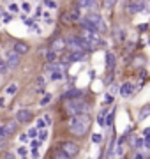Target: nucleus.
<instances>
[{"label": "nucleus", "mask_w": 150, "mask_h": 159, "mask_svg": "<svg viewBox=\"0 0 150 159\" xmlns=\"http://www.w3.org/2000/svg\"><path fill=\"white\" fill-rule=\"evenodd\" d=\"M88 127H90V119H88V115H74V117H71V120H69V129H71V133L76 134V136H83L85 133L88 131Z\"/></svg>", "instance_id": "1"}, {"label": "nucleus", "mask_w": 150, "mask_h": 159, "mask_svg": "<svg viewBox=\"0 0 150 159\" xmlns=\"http://www.w3.org/2000/svg\"><path fill=\"white\" fill-rule=\"evenodd\" d=\"M66 110L74 117V115H87L90 108H88V103H85V99L79 97V99H69L66 103Z\"/></svg>", "instance_id": "2"}, {"label": "nucleus", "mask_w": 150, "mask_h": 159, "mask_svg": "<svg viewBox=\"0 0 150 159\" xmlns=\"http://www.w3.org/2000/svg\"><path fill=\"white\" fill-rule=\"evenodd\" d=\"M83 21H87V23H90L97 32L101 30V32H104L106 30V23H104V19L99 16V14H94V12H90V14H87V16H83L81 18Z\"/></svg>", "instance_id": "3"}, {"label": "nucleus", "mask_w": 150, "mask_h": 159, "mask_svg": "<svg viewBox=\"0 0 150 159\" xmlns=\"http://www.w3.org/2000/svg\"><path fill=\"white\" fill-rule=\"evenodd\" d=\"M60 150L66 154L67 157H76L78 156V152H79V147L76 145V143H73V142H64L62 145H60Z\"/></svg>", "instance_id": "4"}, {"label": "nucleus", "mask_w": 150, "mask_h": 159, "mask_svg": "<svg viewBox=\"0 0 150 159\" xmlns=\"http://www.w3.org/2000/svg\"><path fill=\"white\" fill-rule=\"evenodd\" d=\"M66 48L69 50V53H85V51L81 50L79 37H67V39H66Z\"/></svg>", "instance_id": "5"}, {"label": "nucleus", "mask_w": 150, "mask_h": 159, "mask_svg": "<svg viewBox=\"0 0 150 159\" xmlns=\"http://www.w3.org/2000/svg\"><path fill=\"white\" fill-rule=\"evenodd\" d=\"M32 120V111L30 110H19L18 113H16V122L18 124H28Z\"/></svg>", "instance_id": "6"}, {"label": "nucleus", "mask_w": 150, "mask_h": 159, "mask_svg": "<svg viewBox=\"0 0 150 159\" xmlns=\"http://www.w3.org/2000/svg\"><path fill=\"white\" fill-rule=\"evenodd\" d=\"M12 51H14L16 55H19V57H21V55H27V53L30 51V48H28V44H27V42H23V41H16V42H14V50H12Z\"/></svg>", "instance_id": "7"}, {"label": "nucleus", "mask_w": 150, "mask_h": 159, "mask_svg": "<svg viewBox=\"0 0 150 159\" xmlns=\"http://www.w3.org/2000/svg\"><path fill=\"white\" fill-rule=\"evenodd\" d=\"M6 64H7L9 69H14V67H18V65H19V55H16L14 51H7Z\"/></svg>", "instance_id": "8"}, {"label": "nucleus", "mask_w": 150, "mask_h": 159, "mask_svg": "<svg viewBox=\"0 0 150 159\" xmlns=\"http://www.w3.org/2000/svg\"><path fill=\"white\" fill-rule=\"evenodd\" d=\"M81 39L88 41V42H94V44H99V34H97V32H90V30H81Z\"/></svg>", "instance_id": "9"}, {"label": "nucleus", "mask_w": 150, "mask_h": 159, "mask_svg": "<svg viewBox=\"0 0 150 159\" xmlns=\"http://www.w3.org/2000/svg\"><path fill=\"white\" fill-rule=\"evenodd\" d=\"M145 7H147L145 2H127V9L131 12H141V11H145Z\"/></svg>", "instance_id": "10"}, {"label": "nucleus", "mask_w": 150, "mask_h": 159, "mask_svg": "<svg viewBox=\"0 0 150 159\" xmlns=\"http://www.w3.org/2000/svg\"><path fill=\"white\" fill-rule=\"evenodd\" d=\"M133 92H134V87H133V83H124L122 87H120V96L122 97H129V96H133Z\"/></svg>", "instance_id": "11"}, {"label": "nucleus", "mask_w": 150, "mask_h": 159, "mask_svg": "<svg viewBox=\"0 0 150 159\" xmlns=\"http://www.w3.org/2000/svg\"><path fill=\"white\" fill-rule=\"evenodd\" d=\"M18 127V122L16 120H9L6 126H4V138H7V136H11Z\"/></svg>", "instance_id": "12"}, {"label": "nucleus", "mask_w": 150, "mask_h": 159, "mask_svg": "<svg viewBox=\"0 0 150 159\" xmlns=\"http://www.w3.org/2000/svg\"><path fill=\"white\" fill-rule=\"evenodd\" d=\"M64 48H66V41H64V39H60V37H58V39H55V41L51 42V51H55L57 55H58Z\"/></svg>", "instance_id": "13"}, {"label": "nucleus", "mask_w": 150, "mask_h": 159, "mask_svg": "<svg viewBox=\"0 0 150 159\" xmlns=\"http://www.w3.org/2000/svg\"><path fill=\"white\" fill-rule=\"evenodd\" d=\"M81 94H83V92H81L79 88H73V90H69V92L64 94V97H66L67 101H69V99H79V97H81Z\"/></svg>", "instance_id": "14"}, {"label": "nucleus", "mask_w": 150, "mask_h": 159, "mask_svg": "<svg viewBox=\"0 0 150 159\" xmlns=\"http://www.w3.org/2000/svg\"><path fill=\"white\" fill-rule=\"evenodd\" d=\"M106 64H108V69H110V71L115 67V55H113L111 51L106 53Z\"/></svg>", "instance_id": "15"}, {"label": "nucleus", "mask_w": 150, "mask_h": 159, "mask_svg": "<svg viewBox=\"0 0 150 159\" xmlns=\"http://www.w3.org/2000/svg\"><path fill=\"white\" fill-rule=\"evenodd\" d=\"M69 16L73 18V21H79V19H81V16H79V9H78V7L69 9Z\"/></svg>", "instance_id": "16"}, {"label": "nucleus", "mask_w": 150, "mask_h": 159, "mask_svg": "<svg viewBox=\"0 0 150 159\" xmlns=\"http://www.w3.org/2000/svg\"><path fill=\"white\" fill-rule=\"evenodd\" d=\"M51 80H53V81L64 80V71H62V67H58L57 71H53V74H51Z\"/></svg>", "instance_id": "17"}, {"label": "nucleus", "mask_w": 150, "mask_h": 159, "mask_svg": "<svg viewBox=\"0 0 150 159\" xmlns=\"http://www.w3.org/2000/svg\"><path fill=\"white\" fill-rule=\"evenodd\" d=\"M97 2H92V0H79L78 2V7H95Z\"/></svg>", "instance_id": "18"}, {"label": "nucleus", "mask_w": 150, "mask_h": 159, "mask_svg": "<svg viewBox=\"0 0 150 159\" xmlns=\"http://www.w3.org/2000/svg\"><path fill=\"white\" fill-rule=\"evenodd\" d=\"M16 92H18V85H16V83L7 85V88H6V94H7V96H14Z\"/></svg>", "instance_id": "19"}, {"label": "nucleus", "mask_w": 150, "mask_h": 159, "mask_svg": "<svg viewBox=\"0 0 150 159\" xmlns=\"http://www.w3.org/2000/svg\"><path fill=\"white\" fill-rule=\"evenodd\" d=\"M37 138H39V142H46V140H48V129L37 131Z\"/></svg>", "instance_id": "20"}, {"label": "nucleus", "mask_w": 150, "mask_h": 159, "mask_svg": "<svg viewBox=\"0 0 150 159\" xmlns=\"http://www.w3.org/2000/svg\"><path fill=\"white\" fill-rule=\"evenodd\" d=\"M60 19H62V23H66V25H71V23H74V21H73V18L69 16V12H64V14L60 16Z\"/></svg>", "instance_id": "21"}, {"label": "nucleus", "mask_w": 150, "mask_h": 159, "mask_svg": "<svg viewBox=\"0 0 150 159\" xmlns=\"http://www.w3.org/2000/svg\"><path fill=\"white\" fill-rule=\"evenodd\" d=\"M57 57H58V55H57L55 51H51V50H50V51H46V60H48L50 64H53V62L57 60Z\"/></svg>", "instance_id": "22"}, {"label": "nucleus", "mask_w": 150, "mask_h": 159, "mask_svg": "<svg viewBox=\"0 0 150 159\" xmlns=\"http://www.w3.org/2000/svg\"><path fill=\"white\" fill-rule=\"evenodd\" d=\"M18 156H21V157H27V154H28V149L25 147V145H21V147H18Z\"/></svg>", "instance_id": "23"}, {"label": "nucleus", "mask_w": 150, "mask_h": 159, "mask_svg": "<svg viewBox=\"0 0 150 159\" xmlns=\"http://www.w3.org/2000/svg\"><path fill=\"white\" fill-rule=\"evenodd\" d=\"M150 115V106H145L141 111H140V119H147Z\"/></svg>", "instance_id": "24"}, {"label": "nucleus", "mask_w": 150, "mask_h": 159, "mask_svg": "<svg viewBox=\"0 0 150 159\" xmlns=\"http://www.w3.org/2000/svg\"><path fill=\"white\" fill-rule=\"evenodd\" d=\"M27 136H28L30 140H35V138H37V129H35V127H30L28 133H27Z\"/></svg>", "instance_id": "25"}, {"label": "nucleus", "mask_w": 150, "mask_h": 159, "mask_svg": "<svg viewBox=\"0 0 150 159\" xmlns=\"http://www.w3.org/2000/svg\"><path fill=\"white\" fill-rule=\"evenodd\" d=\"M53 159H71V157H67L62 150H58V152H55V157H53Z\"/></svg>", "instance_id": "26"}, {"label": "nucleus", "mask_w": 150, "mask_h": 159, "mask_svg": "<svg viewBox=\"0 0 150 159\" xmlns=\"http://www.w3.org/2000/svg\"><path fill=\"white\" fill-rule=\"evenodd\" d=\"M92 142H94V143H101V142H102V136H101L99 133L92 134Z\"/></svg>", "instance_id": "27"}, {"label": "nucleus", "mask_w": 150, "mask_h": 159, "mask_svg": "<svg viewBox=\"0 0 150 159\" xmlns=\"http://www.w3.org/2000/svg\"><path fill=\"white\" fill-rule=\"evenodd\" d=\"M115 35H117V41H118V42H122V41H124V37H125L124 30H117V32H115Z\"/></svg>", "instance_id": "28"}, {"label": "nucleus", "mask_w": 150, "mask_h": 159, "mask_svg": "<svg viewBox=\"0 0 150 159\" xmlns=\"http://www.w3.org/2000/svg\"><path fill=\"white\" fill-rule=\"evenodd\" d=\"M50 101H51V96H50V94H46L44 97H42V99H41V106H46V104H48Z\"/></svg>", "instance_id": "29"}, {"label": "nucleus", "mask_w": 150, "mask_h": 159, "mask_svg": "<svg viewBox=\"0 0 150 159\" xmlns=\"http://www.w3.org/2000/svg\"><path fill=\"white\" fill-rule=\"evenodd\" d=\"M44 6H46V7H50V9L58 7V4H57V2H53V0H46V2H44Z\"/></svg>", "instance_id": "30"}, {"label": "nucleus", "mask_w": 150, "mask_h": 159, "mask_svg": "<svg viewBox=\"0 0 150 159\" xmlns=\"http://www.w3.org/2000/svg\"><path fill=\"white\" fill-rule=\"evenodd\" d=\"M7 64H6V60H0V73H7Z\"/></svg>", "instance_id": "31"}, {"label": "nucleus", "mask_w": 150, "mask_h": 159, "mask_svg": "<svg viewBox=\"0 0 150 159\" xmlns=\"http://www.w3.org/2000/svg\"><path fill=\"white\" fill-rule=\"evenodd\" d=\"M9 11L11 12H18L19 11V6L18 4H9Z\"/></svg>", "instance_id": "32"}, {"label": "nucleus", "mask_w": 150, "mask_h": 159, "mask_svg": "<svg viewBox=\"0 0 150 159\" xmlns=\"http://www.w3.org/2000/svg\"><path fill=\"white\" fill-rule=\"evenodd\" d=\"M30 154H32V157H34V159H39V157H41V154H39V150H37V149H32V150H30Z\"/></svg>", "instance_id": "33"}, {"label": "nucleus", "mask_w": 150, "mask_h": 159, "mask_svg": "<svg viewBox=\"0 0 150 159\" xmlns=\"http://www.w3.org/2000/svg\"><path fill=\"white\" fill-rule=\"evenodd\" d=\"M21 7H23V11H25V12H30V9H32V6H30L28 2H23V6H21Z\"/></svg>", "instance_id": "34"}, {"label": "nucleus", "mask_w": 150, "mask_h": 159, "mask_svg": "<svg viewBox=\"0 0 150 159\" xmlns=\"http://www.w3.org/2000/svg\"><path fill=\"white\" fill-rule=\"evenodd\" d=\"M113 117H115L113 113H110V115H108V119L104 120V122H106V126H111V122H113Z\"/></svg>", "instance_id": "35"}, {"label": "nucleus", "mask_w": 150, "mask_h": 159, "mask_svg": "<svg viewBox=\"0 0 150 159\" xmlns=\"http://www.w3.org/2000/svg\"><path fill=\"white\" fill-rule=\"evenodd\" d=\"M97 124H99L101 127H104V126H106V122H104V117H101V115H99V117H97Z\"/></svg>", "instance_id": "36"}, {"label": "nucleus", "mask_w": 150, "mask_h": 159, "mask_svg": "<svg viewBox=\"0 0 150 159\" xmlns=\"http://www.w3.org/2000/svg\"><path fill=\"white\" fill-rule=\"evenodd\" d=\"M19 142H21V143H27V142H28V136H27V134H19Z\"/></svg>", "instance_id": "37"}, {"label": "nucleus", "mask_w": 150, "mask_h": 159, "mask_svg": "<svg viewBox=\"0 0 150 159\" xmlns=\"http://www.w3.org/2000/svg\"><path fill=\"white\" fill-rule=\"evenodd\" d=\"M44 126H46V122H44V119L41 117V119L37 120V127H44Z\"/></svg>", "instance_id": "38"}, {"label": "nucleus", "mask_w": 150, "mask_h": 159, "mask_svg": "<svg viewBox=\"0 0 150 159\" xmlns=\"http://www.w3.org/2000/svg\"><path fill=\"white\" fill-rule=\"evenodd\" d=\"M42 119H44V122H46V126H50V124H51V117L48 115V113H46V115H44V117H42Z\"/></svg>", "instance_id": "39"}, {"label": "nucleus", "mask_w": 150, "mask_h": 159, "mask_svg": "<svg viewBox=\"0 0 150 159\" xmlns=\"http://www.w3.org/2000/svg\"><path fill=\"white\" fill-rule=\"evenodd\" d=\"M39 145H41V142H39V140H32V149H37Z\"/></svg>", "instance_id": "40"}, {"label": "nucleus", "mask_w": 150, "mask_h": 159, "mask_svg": "<svg viewBox=\"0 0 150 159\" xmlns=\"http://www.w3.org/2000/svg\"><path fill=\"white\" fill-rule=\"evenodd\" d=\"M2 19L6 21V23H7V21L11 19V14H7V12H4V16H2Z\"/></svg>", "instance_id": "41"}, {"label": "nucleus", "mask_w": 150, "mask_h": 159, "mask_svg": "<svg viewBox=\"0 0 150 159\" xmlns=\"http://www.w3.org/2000/svg\"><path fill=\"white\" fill-rule=\"evenodd\" d=\"M2 138H4V126L0 124V140H2Z\"/></svg>", "instance_id": "42"}, {"label": "nucleus", "mask_w": 150, "mask_h": 159, "mask_svg": "<svg viewBox=\"0 0 150 159\" xmlns=\"http://www.w3.org/2000/svg\"><path fill=\"white\" fill-rule=\"evenodd\" d=\"M141 145H143V140H138L136 142V149H141Z\"/></svg>", "instance_id": "43"}, {"label": "nucleus", "mask_w": 150, "mask_h": 159, "mask_svg": "<svg viewBox=\"0 0 150 159\" xmlns=\"http://www.w3.org/2000/svg\"><path fill=\"white\" fill-rule=\"evenodd\" d=\"M6 159H14V156H12V152H7V154H6Z\"/></svg>", "instance_id": "44"}, {"label": "nucleus", "mask_w": 150, "mask_h": 159, "mask_svg": "<svg viewBox=\"0 0 150 159\" xmlns=\"http://www.w3.org/2000/svg\"><path fill=\"white\" fill-rule=\"evenodd\" d=\"M0 106H6V99L4 97H0Z\"/></svg>", "instance_id": "45"}, {"label": "nucleus", "mask_w": 150, "mask_h": 159, "mask_svg": "<svg viewBox=\"0 0 150 159\" xmlns=\"http://www.w3.org/2000/svg\"><path fill=\"white\" fill-rule=\"evenodd\" d=\"M134 159H145V157H143V154H136V157H134Z\"/></svg>", "instance_id": "46"}, {"label": "nucleus", "mask_w": 150, "mask_h": 159, "mask_svg": "<svg viewBox=\"0 0 150 159\" xmlns=\"http://www.w3.org/2000/svg\"><path fill=\"white\" fill-rule=\"evenodd\" d=\"M145 136H150V127H148V129H145Z\"/></svg>", "instance_id": "47"}, {"label": "nucleus", "mask_w": 150, "mask_h": 159, "mask_svg": "<svg viewBox=\"0 0 150 159\" xmlns=\"http://www.w3.org/2000/svg\"><path fill=\"white\" fill-rule=\"evenodd\" d=\"M0 16H4V9L2 7H0Z\"/></svg>", "instance_id": "48"}, {"label": "nucleus", "mask_w": 150, "mask_h": 159, "mask_svg": "<svg viewBox=\"0 0 150 159\" xmlns=\"http://www.w3.org/2000/svg\"><path fill=\"white\" fill-rule=\"evenodd\" d=\"M25 159H27V157H25Z\"/></svg>", "instance_id": "49"}, {"label": "nucleus", "mask_w": 150, "mask_h": 159, "mask_svg": "<svg viewBox=\"0 0 150 159\" xmlns=\"http://www.w3.org/2000/svg\"><path fill=\"white\" fill-rule=\"evenodd\" d=\"M148 42H150V41H148Z\"/></svg>", "instance_id": "50"}]
</instances>
